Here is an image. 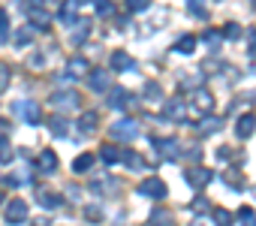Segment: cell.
<instances>
[{"label":"cell","mask_w":256,"mask_h":226,"mask_svg":"<svg viewBox=\"0 0 256 226\" xmlns=\"http://www.w3.org/2000/svg\"><path fill=\"white\" fill-rule=\"evenodd\" d=\"M12 112H16V118H22L24 124H40L42 121V108L34 100H16L12 102Z\"/></svg>","instance_id":"6da1fadb"},{"label":"cell","mask_w":256,"mask_h":226,"mask_svg":"<svg viewBox=\"0 0 256 226\" xmlns=\"http://www.w3.org/2000/svg\"><path fill=\"white\" fill-rule=\"evenodd\" d=\"M136 136H139V121L136 118H124V121L112 124V139L114 142H133Z\"/></svg>","instance_id":"7a4b0ae2"},{"label":"cell","mask_w":256,"mask_h":226,"mask_svg":"<svg viewBox=\"0 0 256 226\" xmlns=\"http://www.w3.org/2000/svg\"><path fill=\"white\" fill-rule=\"evenodd\" d=\"M106 94H108V106L118 108V112H126V108L136 102V96H133L130 90H124V88H108Z\"/></svg>","instance_id":"3957f363"},{"label":"cell","mask_w":256,"mask_h":226,"mask_svg":"<svg viewBox=\"0 0 256 226\" xmlns=\"http://www.w3.org/2000/svg\"><path fill=\"white\" fill-rule=\"evenodd\" d=\"M139 196H148V199H163L166 196V184L160 178H142V184L136 187Z\"/></svg>","instance_id":"277c9868"},{"label":"cell","mask_w":256,"mask_h":226,"mask_svg":"<svg viewBox=\"0 0 256 226\" xmlns=\"http://www.w3.org/2000/svg\"><path fill=\"white\" fill-rule=\"evenodd\" d=\"M88 84H90L94 94H106L112 88V72L108 70H90L88 72Z\"/></svg>","instance_id":"5b68a950"},{"label":"cell","mask_w":256,"mask_h":226,"mask_svg":"<svg viewBox=\"0 0 256 226\" xmlns=\"http://www.w3.org/2000/svg\"><path fill=\"white\" fill-rule=\"evenodd\" d=\"M184 178H187V184H190L193 190H202V187L214 178V172H211V169H205V166H190Z\"/></svg>","instance_id":"8992f818"},{"label":"cell","mask_w":256,"mask_h":226,"mask_svg":"<svg viewBox=\"0 0 256 226\" xmlns=\"http://www.w3.org/2000/svg\"><path fill=\"white\" fill-rule=\"evenodd\" d=\"M24 220H28V202H24V199H10V202H6V223L18 226V223H24Z\"/></svg>","instance_id":"52a82bcc"},{"label":"cell","mask_w":256,"mask_h":226,"mask_svg":"<svg viewBox=\"0 0 256 226\" xmlns=\"http://www.w3.org/2000/svg\"><path fill=\"white\" fill-rule=\"evenodd\" d=\"M48 102L52 106H58V108H76V106H82V96L76 94V90H58V94H52L48 96Z\"/></svg>","instance_id":"ba28073f"},{"label":"cell","mask_w":256,"mask_h":226,"mask_svg":"<svg viewBox=\"0 0 256 226\" xmlns=\"http://www.w3.org/2000/svg\"><path fill=\"white\" fill-rule=\"evenodd\" d=\"M163 115H166L169 121H187V115H190V106H187L184 100H169V102L163 106Z\"/></svg>","instance_id":"9c48e42d"},{"label":"cell","mask_w":256,"mask_h":226,"mask_svg":"<svg viewBox=\"0 0 256 226\" xmlns=\"http://www.w3.org/2000/svg\"><path fill=\"white\" fill-rule=\"evenodd\" d=\"M190 106H196L199 112H211L214 108V94L208 88H196V90H190Z\"/></svg>","instance_id":"30bf717a"},{"label":"cell","mask_w":256,"mask_h":226,"mask_svg":"<svg viewBox=\"0 0 256 226\" xmlns=\"http://www.w3.org/2000/svg\"><path fill=\"white\" fill-rule=\"evenodd\" d=\"M28 18H30V30H48V24H52V16L42 6H30Z\"/></svg>","instance_id":"8fae6325"},{"label":"cell","mask_w":256,"mask_h":226,"mask_svg":"<svg viewBox=\"0 0 256 226\" xmlns=\"http://www.w3.org/2000/svg\"><path fill=\"white\" fill-rule=\"evenodd\" d=\"M90 72V60L88 58H70L66 60V76L70 78H88Z\"/></svg>","instance_id":"7c38bea8"},{"label":"cell","mask_w":256,"mask_h":226,"mask_svg":"<svg viewBox=\"0 0 256 226\" xmlns=\"http://www.w3.org/2000/svg\"><path fill=\"white\" fill-rule=\"evenodd\" d=\"M253 130H256V115H241V118L235 121V136H238V139H250Z\"/></svg>","instance_id":"4fadbf2b"},{"label":"cell","mask_w":256,"mask_h":226,"mask_svg":"<svg viewBox=\"0 0 256 226\" xmlns=\"http://www.w3.org/2000/svg\"><path fill=\"white\" fill-rule=\"evenodd\" d=\"M90 28H94V24H90L88 18H76V28L70 30V34H72V36H70V42H72V46H82V42L88 40V34H90Z\"/></svg>","instance_id":"5bb4252c"},{"label":"cell","mask_w":256,"mask_h":226,"mask_svg":"<svg viewBox=\"0 0 256 226\" xmlns=\"http://www.w3.org/2000/svg\"><path fill=\"white\" fill-rule=\"evenodd\" d=\"M133 66H136V60L126 54V52H114V54H112V70H114V72H130Z\"/></svg>","instance_id":"9a60e30c"},{"label":"cell","mask_w":256,"mask_h":226,"mask_svg":"<svg viewBox=\"0 0 256 226\" xmlns=\"http://www.w3.org/2000/svg\"><path fill=\"white\" fill-rule=\"evenodd\" d=\"M100 160H102L106 166H114V163L124 160V151H120L118 145H102V148H100Z\"/></svg>","instance_id":"2e32d148"},{"label":"cell","mask_w":256,"mask_h":226,"mask_svg":"<svg viewBox=\"0 0 256 226\" xmlns=\"http://www.w3.org/2000/svg\"><path fill=\"white\" fill-rule=\"evenodd\" d=\"M154 145H157V151H160L163 157H169V160H175V157H181V145H178L175 139H166V142H163V139H157Z\"/></svg>","instance_id":"e0dca14e"},{"label":"cell","mask_w":256,"mask_h":226,"mask_svg":"<svg viewBox=\"0 0 256 226\" xmlns=\"http://www.w3.org/2000/svg\"><path fill=\"white\" fill-rule=\"evenodd\" d=\"M96 124H100V118H96V112H82V118H78V133L90 136V133L96 130Z\"/></svg>","instance_id":"ac0fdd59"},{"label":"cell","mask_w":256,"mask_h":226,"mask_svg":"<svg viewBox=\"0 0 256 226\" xmlns=\"http://www.w3.org/2000/svg\"><path fill=\"white\" fill-rule=\"evenodd\" d=\"M220 127H223V121L214 118V115H205V118L199 121V133H202V136H214V133H220Z\"/></svg>","instance_id":"d6986e66"},{"label":"cell","mask_w":256,"mask_h":226,"mask_svg":"<svg viewBox=\"0 0 256 226\" xmlns=\"http://www.w3.org/2000/svg\"><path fill=\"white\" fill-rule=\"evenodd\" d=\"M90 190H96V193H118V181L108 178V175H102V178L90 181Z\"/></svg>","instance_id":"ffe728a7"},{"label":"cell","mask_w":256,"mask_h":226,"mask_svg":"<svg viewBox=\"0 0 256 226\" xmlns=\"http://www.w3.org/2000/svg\"><path fill=\"white\" fill-rule=\"evenodd\" d=\"M60 202H64V196H60V193H52V190H40V205H42V208L54 211V208H60Z\"/></svg>","instance_id":"44dd1931"},{"label":"cell","mask_w":256,"mask_h":226,"mask_svg":"<svg viewBox=\"0 0 256 226\" xmlns=\"http://www.w3.org/2000/svg\"><path fill=\"white\" fill-rule=\"evenodd\" d=\"M151 226H175V217L166 208H154L151 211Z\"/></svg>","instance_id":"7402d4cb"},{"label":"cell","mask_w":256,"mask_h":226,"mask_svg":"<svg viewBox=\"0 0 256 226\" xmlns=\"http://www.w3.org/2000/svg\"><path fill=\"white\" fill-rule=\"evenodd\" d=\"M40 169H42V172H54V169H58V154H54L52 148H46V151L40 154Z\"/></svg>","instance_id":"603a6c76"},{"label":"cell","mask_w":256,"mask_h":226,"mask_svg":"<svg viewBox=\"0 0 256 226\" xmlns=\"http://www.w3.org/2000/svg\"><path fill=\"white\" fill-rule=\"evenodd\" d=\"M211 220H214L217 226H232V223H235V214L226 211V208H211Z\"/></svg>","instance_id":"cb8c5ba5"},{"label":"cell","mask_w":256,"mask_h":226,"mask_svg":"<svg viewBox=\"0 0 256 226\" xmlns=\"http://www.w3.org/2000/svg\"><path fill=\"white\" fill-rule=\"evenodd\" d=\"M120 163H126V166H130V169H136V172H142L148 163H145V157L142 154H136V151H124V160Z\"/></svg>","instance_id":"d4e9b609"},{"label":"cell","mask_w":256,"mask_h":226,"mask_svg":"<svg viewBox=\"0 0 256 226\" xmlns=\"http://www.w3.org/2000/svg\"><path fill=\"white\" fill-rule=\"evenodd\" d=\"M48 127H52V133H54V136H66L70 121H66L64 115H52V118H48Z\"/></svg>","instance_id":"484cf974"},{"label":"cell","mask_w":256,"mask_h":226,"mask_svg":"<svg viewBox=\"0 0 256 226\" xmlns=\"http://www.w3.org/2000/svg\"><path fill=\"white\" fill-rule=\"evenodd\" d=\"M94 160H96V154H82V157H76V160H72V172L84 175V172L94 166Z\"/></svg>","instance_id":"4316f807"},{"label":"cell","mask_w":256,"mask_h":226,"mask_svg":"<svg viewBox=\"0 0 256 226\" xmlns=\"http://www.w3.org/2000/svg\"><path fill=\"white\" fill-rule=\"evenodd\" d=\"M223 181H226V187H232V190H244V175H241V169H229V172L223 175Z\"/></svg>","instance_id":"83f0119b"},{"label":"cell","mask_w":256,"mask_h":226,"mask_svg":"<svg viewBox=\"0 0 256 226\" xmlns=\"http://www.w3.org/2000/svg\"><path fill=\"white\" fill-rule=\"evenodd\" d=\"M30 40H34V30H30V28H22L10 42H12L16 48H28V46H30Z\"/></svg>","instance_id":"f1b7e54d"},{"label":"cell","mask_w":256,"mask_h":226,"mask_svg":"<svg viewBox=\"0 0 256 226\" xmlns=\"http://www.w3.org/2000/svg\"><path fill=\"white\" fill-rule=\"evenodd\" d=\"M76 6H78V4H72V0H70V4H64L60 12H58V18H60L64 24H72V22H76Z\"/></svg>","instance_id":"f546056e"},{"label":"cell","mask_w":256,"mask_h":226,"mask_svg":"<svg viewBox=\"0 0 256 226\" xmlns=\"http://www.w3.org/2000/svg\"><path fill=\"white\" fill-rule=\"evenodd\" d=\"M193 48H196V36H181L175 42V52H181V54H193Z\"/></svg>","instance_id":"4dcf8cb0"},{"label":"cell","mask_w":256,"mask_h":226,"mask_svg":"<svg viewBox=\"0 0 256 226\" xmlns=\"http://www.w3.org/2000/svg\"><path fill=\"white\" fill-rule=\"evenodd\" d=\"M12 157H16V151H12V145H10V139H0V163H12Z\"/></svg>","instance_id":"1f68e13d"},{"label":"cell","mask_w":256,"mask_h":226,"mask_svg":"<svg viewBox=\"0 0 256 226\" xmlns=\"http://www.w3.org/2000/svg\"><path fill=\"white\" fill-rule=\"evenodd\" d=\"M187 10L196 16V18H208V10H205V0H187Z\"/></svg>","instance_id":"d6a6232c"},{"label":"cell","mask_w":256,"mask_h":226,"mask_svg":"<svg viewBox=\"0 0 256 226\" xmlns=\"http://www.w3.org/2000/svg\"><path fill=\"white\" fill-rule=\"evenodd\" d=\"M193 214H196V217L211 214V205H208V199H205V196H196V199H193Z\"/></svg>","instance_id":"836d02e7"},{"label":"cell","mask_w":256,"mask_h":226,"mask_svg":"<svg viewBox=\"0 0 256 226\" xmlns=\"http://www.w3.org/2000/svg\"><path fill=\"white\" fill-rule=\"evenodd\" d=\"M238 223L241 226H256V211L253 208H241L238 211Z\"/></svg>","instance_id":"e575fe53"},{"label":"cell","mask_w":256,"mask_h":226,"mask_svg":"<svg viewBox=\"0 0 256 226\" xmlns=\"http://www.w3.org/2000/svg\"><path fill=\"white\" fill-rule=\"evenodd\" d=\"M0 42H10V16H6V10H0Z\"/></svg>","instance_id":"d590c367"},{"label":"cell","mask_w":256,"mask_h":226,"mask_svg":"<svg viewBox=\"0 0 256 226\" xmlns=\"http://www.w3.org/2000/svg\"><path fill=\"white\" fill-rule=\"evenodd\" d=\"M202 40H205V46H208L211 52H217V48H220V42H223V36H220L217 30H208V34H205Z\"/></svg>","instance_id":"8d00e7d4"},{"label":"cell","mask_w":256,"mask_h":226,"mask_svg":"<svg viewBox=\"0 0 256 226\" xmlns=\"http://www.w3.org/2000/svg\"><path fill=\"white\" fill-rule=\"evenodd\" d=\"M94 6H96V16H100V18H108V16L114 12V6H112V0H96Z\"/></svg>","instance_id":"74e56055"},{"label":"cell","mask_w":256,"mask_h":226,"mask_svg":"<svg viewBox=\"0 0 256 226\" xmlns=\"http://www.w3.org/2000/svg\"><path fill=\"white\" fill-rule=\"evenodd\" d=\"M220 36H223V40H238V36H244V34H241V28H238L235 22H229V24L223 28V34H220Z\"/></svg>","instance_id":"f35d334b"},{"label":"cell","mask_w":256,"mask_h":226,"mask_svg":"<svg viewBox=\"0 0 256 226\" xmlns=\"http://www.w3.org/2000/svg\"><path fill=\"white\" fill-rule=\"evenodd\" d=\"M126 6H130V12H145L151 10V0H126Z\"/></svg>","instance_id":"ab89813d"},{"label":"cell","mask_w":256,"mask_h":226,"mask_svg":"<svg viewBox=\"0 0 256 226\" xmlns=\"http://www.w3.org/2000/svg\"><path fill=\"white\" fill-rule=\"evenodd\" d=\"M145 96H148V100H160V96H163V90H160V84H154V82H148V84H145Z\"/></svg>","instance_id":"60d3db41"},{"label":"cell","mask_w":256,"mask_h":226,"mask_svg":"<svg viewBox=\"0 0 256 226\" xmlns=\"http://www.w3.org/2000/svg\"><path fill=\"white\" fill-rule=\"evenodd\" d=\"M6 88H10V66L0 64V94H4Z\"/></svg>","instance_id":"b9f144b4"},{"label":"cell","mask_w":256,"mask_h":226,"mask_svg":"<svg viewBox=\"0 0 256 226\" xmlns=\"http://www.w3.org/2000/svg\"><path fill=\"white\" fill-rule=\"evenodd\" d=\"M84 217H88V220H102V208H100V205H88V208H84Z\"/></svg>","instance_id":"7bdbcfd3"},{"label":"cell","mask_w":256,"mask_h":226,"mask_svg":"<svg viewBox=\"0 0 256 226\" xmlns=\"http://www.w3.org/2000/svg\"><path fill=\"white\" fill-rule=\"evenodd\" d=\"M247 52H250V58H256V28L247 30Z\"/></svg>","instance_id":"ee69618b"},{"label":"cell","mask_w":256,"mask_h":226,"mask_svg":"<svg viewBox=\"0 0 256 226\" xmlns=\"http://www.w3.org/2000/svg\"><path fill=\"white\" fill-rule=\"evenodd\" d=\"M6 136H10V121L0 118V139H6Z\"/></svg>","instance_id":"f6af8a7d"},{"label":"cell","mask_w":256,"mask_h":226,"mask_svg":"<svg viewBox=\"0 0 256 226\" xmlns=\"http://www.w3.org/2000/svg\"><path fill=\"white\" fill-rule=\"evenodd\" d=\"M30 66H36V70L46 66V58H42V54H34V58H30Z\"/></svg>","instance_id":"bcb514c9"},{"label":"cell","mask_w":256,"mask_h":226,"mask_svg":"<svg viewBox=\"0 0 256 226\" xmlns=\"http://www.w3.org/2000/svg\"><path fill=\"white\" fill-rule=\"evenodd\" d=\"M229 157H232V151H229V148H220V151H217V160H229Z\"/></svg>","instance_id":"7dc6e473"},{"label":"cell","mask_w":256,"mask_h":226,"mask_svg":"<svg viewBox=\"0 0 256 226\" xmlns=\"http://www.w3.org/2000/svg\"><path fill=\"white\" fill-rule=\"evenodd\" d=\"M72 4H90V0H72Z\"/></svg>","instance_id":"c3c4849f"},{"label":"cell","mask_w":256,"mask_h":226,"mask_svg":"<svg viewBox=\"0 0 256 226\" xmlns=\"http://www.w3.org/2000/svg\"><path fill=\"white\" fill-rule=\"evenodd\" d=\"M42 4H60V0H42Z\"/></svg>","instance_id":"681fc988"},{"label":"cell","mask_w":256,"mask_h":226,"mask_svg":"<svg viewBox=\"0 0 256 226\" xmlns=\"http://www.w3.org/2000/svg\"><path fill=\"white\" fill-rule=\"evenodd\" d=\"M0 202H4V190H0Z\"/></svg>","instance_id":"f907efd6"},{"label":"cell","mask_w":256,"mask_h":226,"mask_svg":"<svg viewBox=\"0 0 256 226\" xmlns=\"http://www.w3.org/2000/svg\"><path fill=\"white\" fill-rule=\"evenodd\" d=\"M253 70H256V58H253Z\"/></svg>","instance_id":"816d5d0a"},{"label":"cell","mask_w":256,"mask_h":226,"mask_svg":"<svg viewBox=\"0 0 256 226\" xmlns=\"http://www.w3.org/2000/svg\"><path fill=\"white\" fill-rule=\"evenodd\" d=\"M34 226H46V223H34Z\"/></svg>","instance_id":"f5cc1de1"},{"label":"cell","mask_w":256,"mask_h":226,"mask_svg":"<svg viewBox=\"0 0 256 226\" xmlns=\"http://www.w3.org/2000/svg\"><path fill=\"white\" fill-rule=\"evenodd\" d=\"M253 10H256V0H253Z\"/></svg>","instance_id":"db71d44e"}]
</instances>
